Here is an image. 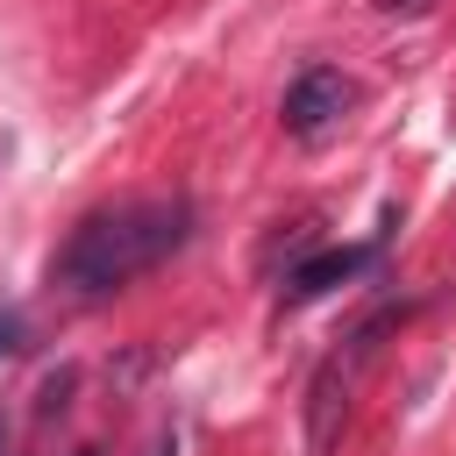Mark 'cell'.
<instances>
[{
    "label": "cell",
    "mask_w": 456,
    "mask_h": 456,
    "mask_svg": "<svg viewBox=\"0 0 456 456\" xmlns=\"http://www.w3.org/2000/svg\"><path fill=\"white\" fill-rule=\"evenodd\" d=\"M378 7H385V14H399V7H406V14H420L428 0H378Z\"/></svg>",
    "instance_id": "obj_5"
},
{
    "label": "cell",
    "mask_w": 456,
    "mask_h": 456,
    "mask_svg": "<svg viewBox=\"0 0 456 456\" xmlns=\"http://www.w3.org/2000/svg\"><path fill=\"white\" fill-rule=\"evenodd\" d=\"M349 107H356V86H349L335 64H306V71L285 86L278 121H285L292 142H321V135H335V128L349 121Z\"/></svg>",
    "instance_id": "obj_3"
},
{
    "label": "cell",
    "mask_w": 456,
    "mask_h": 456,
    "mask_svg": "<svg viewBox=\"0 0 456 456\" xmlns=\"http://www.w3.org/2000/svg\"><path fill=\"white\" fill-rule=\"evenodd\" d=\"M157 456H178V435H164V449H157Z\"/></svg>",
    "instance_id": "obj_6"
},
{
    "label": "cell",
    "mask_w": 456,
    "mask_h": 456,
    "mask_svg": "<svg viewBox=\"0 0 456 456\" xmlns=\"http://www.w3.org/2000/svg\"><path fill=\"white\" fill-rule=\"evenodd\" d=\"M0 442H7V420H0Z\"/></svg>",
    "instance_id": "obj_8"
},
{
    "label": "cell",
    "mask_w": 456,
    "mask_h": 456,
    "mask_svg": "<svg viewBox=\"0 0 456 456\" xmlns=\"http://www.w3.org/2000/svg\"><path fill=\"white\" fill-rule=\"evenodd\" d=\"M378 249H385V235H370V242H335V249L306 256V264L285 278V306H306V299H321V292H335V285L363 278V271L378 264Z\"/></svg>",
    "instance_id": "obj_4"
},
{
    "label": "cell",
    "mask_w": 456,
    "mask_h": 456,
    "mask_svg": "<svg viewBox=\"0 0 456 456\" xmlns=\"http://www.w3.org/2000/svg\"><path fill=\"white\" fill-rule=\"evenodd\" d=\"M399 321H406V306H378V314L349 335V349H335V356L314 370V385H306V456H328V449H335V435H342V420H349V385H356V370L370 363L378 335L399 328Z\"/></svg>",
    "instance_id": "obj_2"
},
{
    "label": "cell",
    "mask_w": 456,
    "mask_h": 456,
    "mask_svg": "<svg viewBox=\"0 0 456 456\" xmlns=\"http://www.w3.org/2000/svg\"><path fill=\"white\" fill-rule=\"evenodd\" d=\"M71 456H100V449H93V442H86V449H71Z\"/></svg>",
    "instance_id": "obj_7"
},
{
    "label": "cell",
    "mask_w": 456,
    "mask_h": 456,
    "mask_svg": "<svg viewBox=\"0 0 456 456\" xmlns=\"http://www.w3.org/2000/svg\"><path fill=\"white\" fill-rule=\"evenodd\" d=\"M192 242V200H121V207H93L64 249H57V285L100 299L135 285L142 271H157L164 256H178Z\"/></svg>",
    "instance_id": "obj_1"
}]
</instances>
